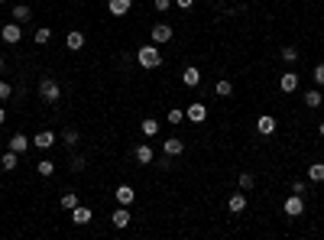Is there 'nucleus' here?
I'll list each match as a JSON object with an SVG mask.
<instances>
[{"label":"nucleus","mask_w":324,"mask_h":240,"mask_svg":"<svg viewBox=\"0 0 324 240\" xmlns=\"http://www.w3.org/2000/svg\"><path fill=\"white\" fill-rule=\"evenodd\" d=\"M153 4H156V10H169L172 0H153Z\"/></svg>","instance_id":"nucleus-36"},{"label":"nucleus","mask_w":324,"mask_h":240,"mask_svg":"<svg viewBox=\"0 0 324 240\" xmlns=\"http://www.w3.org/2000/svg\"><path fill=\"white\" fill-rule=\"evenodd\" d=\"M162 153L165 156H182L185 153V143H182L179 137H169V140H162Z\"/></svg>","instance_id":"nucleus-9"},{"label":"nucleus","mask_w":324,"mask_h":240,"mask_svg":"<svg viewBox=\"0 0 324 240\" xmlns=\"http://www.w3.org/2000/svg\"><path fill=\"white\" fill-rule=\"evenodd\" d=\"M295 59H299V52H295L292 46H285L282 49V62H295Z\"/></svg>","instance_id":"nucleus-35"},{"label":"nucleus","mask_w":324,"mask_h":240,"mask_svg":"<svg viewBox=\"0 0 324 240\" xmlns=\"http://www.w3.org/2000/svg\"><path fill=\"white\" fill-rule=\"evenodd\" d=\"M321 104H324V94L318 91V85H314L311 91H305V108H311V111H314V108H321Z\"/></svg>","instance_id":"nucleus-18"},{"label":"nucleus","mask_w":324,"mask_h":240,"mask_svg":"<svg viewBox=\"0 0 324 240\" xmlns=\"http://www.w3.org/2000/svg\"><path fill=\"white\" fill-rule=\"evenodd\" d=\"M36 91H39V97L46 104H58V97H62V88H58V82L55 78H39V85H36Z\"/></svg>","instance_id":"nucleus-1"},{"label":"nucleus","mask_w":324,"mask_h":240,"mask_svg":"<svg viewBox=\"0 0 324 240\" xmlns=\"http://www.w3.org/2000/svg\"><path fill=\"white\" fill-rule=\"evenodd\" d=\"M0 36H4V42H10V46H16V42H20L23 39V30H20V23H7L4 26V30H0Z\"/></svg>","instance_id":"nucleus-5"},{"label":"nucleus","mask_w":324,"mask_h":240,"mask_svg":"<svg viewBox=\"0 0 324 240\" xmlns=\"http://www.w3.org/2000/svg\"><path fill=\"white\" fill-rule=\"evenodd\" d=\"M4 120H7V111H4V108H0V127H4Z\"/></svg>","instance_id":"nucleus-39"},{"label":"nucleus","mask_w":324,"mask_h":240,"mask_svg":"<svg viewBox=\"0 0 324 240\" xmlns=\"http://www.w3.org/2000/svg\"><path fill=\"white\" fill-rule=\"evenodd\" d=\"M253 182H256V179H253L250 172H240V192H250V189H253Z\"/></svg>","instance_id":"nucleus-31"},{"label":"nucleus","mask_w":324,"mask_h":240,"mask_svg":"<svg viewBox=\"0 0 324 240\" xmlns=\"http://www.w3.org/2000/svg\"><path fill=\"white\" fill-rule=\"evenodd\" d=\"M139 130H143V137H156V133H159V120H156V117H146L143 123H139Z\"/></svg>","instance_id":"nucleus-22"},{"label":"nucleus","mask_w":324,"mask_h":240,"mask_svg":"<svg viewBox=\"0 0 324 240\" xmlns=\"http://www.w3.org/2000/svg\"><path fill=\"white\" fill-rule=\"evenodd\" d=\"M36 172H39V175H46V179H49V175L55 172V163H52V159H39V163H36Z\"/></svg>","instance_id":"nucleus-27"},{"label":"nucleus","mask_w":324,"mask_h":240,"mask_svg":"<svg viewBox=\"0 0 324 240\" xmlns=\"http://www.w3.org/2000/svg\"><path fill=\"white\" fill-rule=\"evenodd\" d=\"M279 88H282L285 94H292V91H299V75L295 72H285L282 78H279Z\"/></svg>","instance_id":"nucleus-16"},{"label":"nucleus","mask_w":324,"mask_h":240,"mask_svg":"<svg viewBox=\"0 0 324 240\" xmlns=\"http://www.w3.org/2000/svg\"><path fill=\"white\" fill-rule=\"evenodd\" d=\"M10 97H13V88L7 85L4 78H0V101H10Z\"/></svg>","instance_id":"nucleus-32"},{"label":"nucleus","mask_w":324,"mask_h":240,"mask_svg":"<svg viewBox=\"0 0 324 240\" xmlns=\"http://www.w3.org/2000/svg\"><path fill=\"white\" fill-rule=\"evenodd\" d=\"M55 133H52V130H39L36 133V137H33V146H36V149H52V146H55Z\"/></svg>","instance_id":"nucleus-6"},{"label":"nucleus","mask_w":324,"mask_h":240,"mask_svg":"<svg viewBox=\"0 0 324 240\" xmlns=\"http://www.w3.org/2000/svg\"><path fill=\"white\" fill-rule=\"evenodd\" d=\"M4 68H7V59H4V56H0V75H4Z\"/></svg>","instance_id":"nucleus-38"},{"label":"nucleus","mask_w":324,"mask_h":240,"mask_svg":"<svg viewBox=\"0 0 324 240\" xmlns=\"http://www.w3.org/2000/svg\"><path fill=\"white\" fill-rule=\"evenodd\" d=\"M175 7H182V10H191V7H195V0H175Z\"/></svg>","instance_id":"nucleus-37"},{"label":"nucleus","mask_w":324,"mask_h":240,"mask_svg":"<svg viewBox=\"0 0 324 240\" xmlns=\"http://www.w3.org/2000/svg\"><path fill=\"white\" fill-rule=\"evenodd\" d=\"M276 127H279V123H276V117H273V114H262V117L256 120V130L262 133V137H273V133H276Z\"/></svg>","instance_id":"nucleus-8"},{"label":"nucleus","mask_w":324,"mask_h":240,"mask_svg":"<svg viewBox=\"0 0 324 240\" xmlns=\"http://www.w3.org/2000/svg\"><path fill=\"white\" fill-rule=\"evenodd\" d=\"M133 156H136V163H139V166H150L153 159H156V153H153V146H150V143H139V146L133 149Z\"/></svg>","instance_id":"nucleus-10"},{"label":"nucleus","mask_w":324,"mask_h":240,"mask_svg":"<svg viewBox=\"0 0 324 240\" xmlns=\"http://www.w3.org/2000/svg\"><path fill=\"white\" fill-rule=\"evenodd\" d=\"M113 195H117V201H120V204H127V208L136 201V192H133V185H117V192H113Z\"/></svg>","instance_id":"nucleus-13"},{"label":"nucleus","mask_w":324,"mask_h":240,"mask_svg":"<svg viewBox=\"0 0 324 240\" xmlns=\"http://www.w3.org/2000/svg\"><path fill=\"white\" fill-rule=\"evenodd\" d=\"M165 120H169V123H182V120H185V111H182V108H172L169 114H165Z\"/></svg>","instance_id":"nucleus-30"},{"label":"nucleus","mask_w":324,"mask_h":240,"mask_svg":"<svg viewBox=\"0 0 324 240\" xmlns=\"http://www.w3.org/2000/svg\"><path fill=\"white\" fill-rule=\"evenodd\" d=\"M33 39H36V46H46V42L52 39V30H49V26H39V30L33 33Z\"/></svg>","instance_id":"nucleus-26"},{"label":"nucleus","mask_w":324,"mask_h":240,"mask_svg":"<svg viewBox=\"0 0 324 240\" xmlns=\"http://www.w3.org/2000/svg\"><path fill=\"white\" fill-rule=\"evenodd\" d=\"M58 204H62L65 211H72L75 204H78V195H75V192H65V195H62V201H58Z\"/></svg>","instance_id":"nucleus-29"},{"label":"nucleus","mask_w":324,"mask_h":240,"mask_svg":"<svg viewBox=\"0 0 324 240\" xmlns=\"http://www.w3.org/2000/svg\"><path fill=\"white\" fill-rule=\"evenodd\" d=\"M318 133H321V140H324V123H321V127H318Z\"/></svg>","instance_id":"nucleus-40"},{"label":"nucleus","mask_w":324,"mask_h":240,"mask_svg":"<svg viewBox=\"0 0 324 240\" xmlns=\"http://www.w3.org/2000/svg\"><path fill=\"white\" fill-rule=\"evenodd\" d=\"M150 39H153V46H165V42L172 39V26L169 23H156L150 30Z\"/></svg>","instance_id":"nucleus-4"},{"label":"nucleus","mask_w":324,"mask_h":240,"mask_svg":"<svg viewBox=\"0 0 324 240\" xmlns=\"http://www.w3.org/2000/svg\"><path fill=\"white\" fill-rule=\"evenodd\" d=\"M10 149H13V153H26V149H30V137H26V133H13V137H10Z\"/></svg>","instance_id":"nucleus-19"},{"label":"nucleus","mask_w":324,"mask_h":240,"mask_svg":"<svg viewBox=\"0 0 324 240\" xmlns=\"http://www.w3.org/2000/svg\"><path fill=\"white\" fill-rule=\"evenodd\" d=\"M0 4H4V0H0Z\"/></svg>","instance_id":"nucleus-41"},{"label":"nucleus","mask_w":324,"mask_h":240,"mask_svg":"<svg viewBox=\"0 0 324 240\" xmlns=\"http://www.w3.org/2000/svg\"><path fill=\"white\" fill-rule=\"evenodd\" d=\"M0 166H4L7 172H13V169L20 166V153H13V149L7 146V153H4V159H0Z\"/></svg>","instance_id":"nucleus-20"},{"label":"nucleus","mask_w":324,"mask_h":240,"mask_svg":"<svg viewBox=\"0 0 324 240\" xmlns=\"http://www.w3.org/2000/svg\"><path fill=\"white\" fill-rule=\"evenodd\" d=\"M185 117H188L191 123H204V120H208V108H204V104H191V108L185 111Z\"/></svg>","instance_id":"nucleus-14"},{"label":"nucleus","mask_w":324,"mask_h":240,"mask_svg":"<svg viewBox=\"0 0 324 240\" xmlns=\"http://www.w3.org/2000/svg\"><path fill=\"white\" fill-rule=\"evenodd\" d=\"M84 166H87V163H84V156H72V166H68V169H72V172H81Z\"/></svg>","instance_id":"nucleus-34"},{"label":"nucleus","mask_w":324,"mask_h":240,"mask_svg":"<svg viewBox=\"0 0 324 240\" xmlns=\"http://www.w3.org/2000/svg\"><path fill=\"white\" fill-rule=\"evenodd\" d=\"M136 62H139V68H159L162 65V56H159V49H156V46H139L136 49Z\"/></svg>","instance_id":"nucleus-2"},{"label":"nucleus","mask_w":324,"mask_h":240,"mask_svg":"<svg viewBox=\"0 0 324 240\" xmlns=\"http://www.w3.org/2000/svg\"><path fill=\"white\" fill-rule=\"evenodd\" d=\"M282 211H285L288 218H302V215H305V201H302V195H295V192H292V195L285 198Z\"/></svg>","instance_id":"nucleus-3"},{"label":"nucleus","mask_w":324,"mask_h":240,"mask_svg":"<svg viewBox=\"0 0 324 240\" xmlns=\"http://www.w3.org/2000/svg\"><path fill=\"white\" fill-rule=\"evenodd\" d=\"M110 221H113V227H127V224H130V211H127V204H120V208L110 215Z\"/></svg>","instance_id":"nucleus-21"},{"label":"nucleus","mask_w":324,"mask_h":240,"mask_svg":"<svg viewBox=\"0 0 324 240\" xmlns=\"http://www.w3.org/2000/svg\"><path fill=\"white\" fill-rule=\"evenodd\" d=\"M65 46L72 49V52L84 49V33H81V30H72V33H68V36H65Z\"/></svg>","instance_id":"nucleus-17"},{"label":"nucleus","mask_w":324,"mask_h":240,"mask_svg":"<svg viewBox=\"0 0 324 240\" xmlns=\"http://www.w3.org/2000/svg\"><path fill=\"white\" fill-rule=\"evenodd\" d=\"M62 143H65V146H75V143H78V130H75V127L62 130Z\"/></svg>","instance_id":"nucleus-28"},{"label":"nucleus","mask_w":324,"mask_h":240,"mask_svg":"<svg viewBox=\"0 0 324 240\" xmlns=\"http://www.w3.org/2000/svg\"><path fill=\"white\" fill-rule=\"evenodd\" d=\"M227 208H230L233 215H243V211H247V195H243V192H233L230 201H227Z\"/></svg>","instance_id":"nucleus-15"},{"label":"nucleus","mask_w":324,"mask_h":240,"mask_svg":"<svg viewBox=\"0 0 324 240\" xmlns=\"http://www.w3.org/2000/svg\"><path fill=\"white\" fill-rule=\"evenodd\" d=\"M182 85H185V88H198V85H201V72H198L195 65L182 68Z\"/></svg>","instance_id":"nucleus-11"},{"label":"nucleus","mask_w":324,"mask_h":240,"mask_svg":"<svg viewBox=\"0 0 324 240\" xmlns=\"http://www.w3.org/2000/svg\"><path fill=\"white\" fill-rule=\"evenodd\" d=\"M311 78H314V85H324V62H318V65H314Z\"/></svg>","instance_id":"nucleus-33"},{"label":"nucleus","mask_w":324,"mask_h":240,"mask_svg":"<svg viewBox=\"0 0 324 240\" xmlns=\"http://www.w3.org/2000/svg\"><path fill=\"white\" fill-rule=\"evenodd\" d=\"M130 7H133V0H107V10L110 16H127Z\"/></svg>","instance_id":"nucleus-12"},{"label":"nucleus","mask_w":324,"mask_h":240,"mask_svg":"<svg viewBox=\"0 0 324 240\" xmlns=\"http://www.w3.org/2000/svg\"><path fill=\"white\" fill-rule=\"evenodd\" d=\"M30 16H33V10H30L26 4H16V7H13V20H16V23H26Z\"/></svg>","instance_id":"nucleus-23"},{"label":"nucleus","mask_w":324,"mask_h":240,"mask_svg":"<svg viewBox=\"0 0 324 240\" xmlns=\"http://www.w3.org/2000/svg\"><path fill=\"white\" fill-rule=\"evenodd\" d=\"M308 182H324V163L308 166Z\"/></svg>","instance_id":"nucleus-25"},{"label":"nucleus","mask_w":324,"mask_h":240,"mask_svg":"<svg viewBox=\"0 0 324 240\" xmlns=\"http://www.w3.org/2000/svg\"><path fill=\"white\" fill-rule=\"evenodd\" d=\"M91 208H87V204H75V208H72V224H78V227H81V224H91Z\"/></svg>","instance_id":"nucleus-7"},{"label":"nucleus","mask_w":324,"mask_h":240,"mask_svg":"<svg viewBox=\"0 0 324 240\" xmlns=\"http://www.w3.org/2000/svg\"><path fill=\"white\" fill-rule=\"evenodd\" d=\"M214 94H217V97H230V94H233V85L227 82V78H221V82L214 85Z\"/></svg>","instance_id":"nucleus-24"}]
</instances>
